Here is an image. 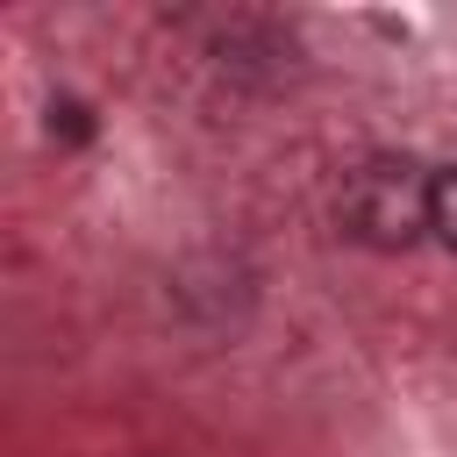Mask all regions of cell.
<instances>
[{
    "label": "cell",
    "instance_id": "3",
    "mask_svg": "<svg viewBox=\"0 0 457 457\" xmlns=\"http://www.w3.org/2000/svg\"><path fill=\"white\" fill-rule=\"evenodd\" d=\"M50 136H57V143H86V136H93V114H86L79 100H57V107H50Z\"/></svg>",
    "mask_w": 457,
    "mask_h": 457
},
{
    "label": "cell",
    "instance_id": "1",
    "mask_svg": "<svg viewBox=\"0 0 457 457\" xmlns=\"http://www.w3.org/2000/svg\"><path fill=\"white\" fill-rule=\"evenodd\" d=\"M428 200L436 179L414 157H364L343 179V228L371 250H407L414 236H428Z\"/></svg>",
    "mask_w": 457,
    "mask_h": 457
},
{
    "label": "cell",
    "instance_id": "2",
    "mask_svg": "<svg viewBox=\"0 0 457 457\" xmlns=\"http://www.w3.org/2000/svg\"><path fill=\"white\" fill-rule=\"evenodd\" d=\"M428 236L457 250V164L436 171V200H428Z\"/></svg>",
    "mask_w": 457,
    "mask_h": 457
}]
</instances>
